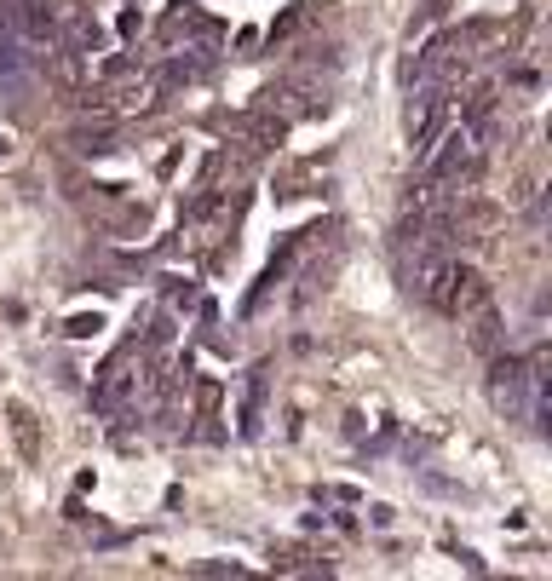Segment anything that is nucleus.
I'll use <instances>...</instances> for the list:
<instances>
[{
  "instance_id": "39448f33",
  "label": "nucleus",
  "mask_w": 552,
  "mask_h": 581,
  "mask_svg": "<svg viewBox=\"0 0 552 581\" xmlns=\"http://www.w3.org/2000/svg\"><path fill=\"white\" fill-rule=\"evenodd\" d=\"M133 386H138V374H127V369H121V357H115L110 369L98 374V386H92V409H98V415H115V409L127 403Z\"/></svg>"
},
{
  "instance_id": "6e6552de",
  "label": "nucleus",
  "mask_w": 552,
  "mask_h": 581,
  "mask_svg": "<svg viewBox=\"0 0 552 581\" xmlns=\"http://www.w3.org/2000/svg\"><path fill=\"white\" fill-rule=\"evenodd\" d=\"M69 144H75L81 156H110V150H115V133H110V127H75V133H69Z\"/></svg>"
},
{
  "instance_id": "1a4fd4ad",
  "label": "nucleus",
  "mask_w": 552,
  "mask_h": 581,
  "mask_svg": "<svg viewBox=\"0 0 552 581\" xmlns=\"http://www.w3.org/2000/svg\"><path fill=\"white\" fill-rule=\"evenodd\" d=\"M219 415V380H196V420Z\"/></svg>"
},
{
  "instance_id": "20e7f679",
  "label": "nucleus",
  "mask_w": 552,
  "mask_h": 581,
  "mask_svg": "<svg viewBox=\"0 0 552 581\" xmlns=\"http://www.w3.org/2000/svg\"><path fill=\"white\" fill-rule=\"evenodd\" d=\"M460 323H472V328H466V346L478 351V357H495V351L506 346V328H501V317H495V305H489V300H483L478 311H466Z\"/></svg>"
},
{
  "instance_id": "423d86ee",
  "label": "nucleus",
  "mask_w": 552,
  "mask_h": 581,
  "mask_svg": "<svg viewBox=\"0 0 552 581\" xmlns=\"http://www.w3.org/2000/svg\"><path fill=\"white\" fill-rule=\"evenodd\" d=\"M6 426H12V443H18L23 461H41V420H35V409L6 403Z\"/></svg>"
},
{
  "instance_id": "f03ea898",
  "label": "nucleus",
  "mask_w": 552,
  "mask_h": 581,
  "mask_svg": "<svg viewBox=\"0 0 552 581\" xmlns=\"http://www.w3.org/2000/svg\"><path fill=\"white\" fill-rule=\"evenodd\" d=\"M541 392V374L529 369L524 357H489V403L501 409V415H529L535 403L529 397Z\"/></svg>"
},
{
  "instance_id": "9d476101",
  "label": "nucleus",
  "mask_w": 552,
  "mask_h": 581,
  "mask_svg": "<svg viewBox=\"0 0 552 581\" xmlns=\"http://www.w3.org/2000/svg\"><path fill=\"white\" fill-rule=\"evenodd\" d=\"M98 328H104L98 317H69V334H75V340H87V334H98Z\"/></svg>"
},
{
  "instance_id": "7ed1b4c3",
  "label": "nucleus",
  "mask_w": 552,
  "mask_h": 581,
  "mask_svg": "<svg viewBox=\"0 0 552 581\" xmlns=\"http://www.w3.org/2000/svg\"><path fill=\"white\" fill-rule=\"evenodd\" d=\"M443 127H449V93H443V87H426L420 98H409V150H414V162L443 139Z\"/></svg>"
},
{
  "instance_id": "0eeeda50",
  "label": "nucleus",
  "mask_w": 552,
  "mask_h": 581,
  "mask_svg": "<svg viewBox=\"0 0 552 581\" xmlns=\"http://www.w3.org/2000/svg\"><path fill=\"white\" fill-rule=\"evenodd\" d=\"M259 420H265V369L248 374V397H242V438H259Z\"/></svg>"
},
{
  "instance_id": "f257e3e1",
  "label": "nucleus",
  "mask_w": 552,
  "mask_h": 581,
  "mask_svg": "<svg viewBox=\"0 0 552 581\" xmlns=\"http://www.w3.org/2000/svg\"><path fill=\"white\" fill-rule=\"evenodd\" d=\"M483 300H489V282H483V271L460 265V259H443V271H437L432 288H426V305H437L443 317H466V311H478Z\"/></svg>"
}]
</instances>
